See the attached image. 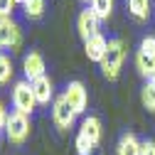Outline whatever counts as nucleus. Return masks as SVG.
I'll use <instances>...</instances> for the list:
<instances>
[{
    "mask_svg": "<svg viewBox=\"0 0 155 155\" xmlns=\"http://www.w3.org/2000/svg\"><path fill=\"white\" fill-rule=\"evenodd\" d=\"M153 10H155V0H153Z\"/></svg>",
    "mask_w": 155,
    "mask_h": 155,
    "instance_id": "393cba45",
    "label": "nucleus"
},
{
    "mask_svg": "<svg viewBox=\"0 0 155 155\" xmlns=\"http://www.w3.org/2000/svg\"><path fill=\"white\" fill-rule=\"evenodd\" d=\"M8 118H10V113H8L5 104L0 101V130H5V126H8Z\"/></svg>",
    "mask_w": 155,
    "mask_h": 155,
    "instance_id": "5701e85b",
    "label": "nucleus"
},
{
    "mask_svg": "<svg viewBox=\"0 0 155 155\" xmlns=\"http://www.w3.org/2000/svg\"><path fill=\"white\" fill-rule=\"evenodd\" d=\"M74 148H76V153H79V155H91V153H94V143L86 138V135H81V133H76Z\"/></svg>",
    "mask_w": 155,
    "mask_h": 155,
    "instance_id": "6ab92c4d",
    "label": "nucleus"
},
{
    "mask_svg": "<svg viewBox=\"0 0 155 155\" xmlns=\"http://www.w3.org/2000/svg\"><path fill=\"white\" fill-rule=\"evenodd\" d=\"M106 49H108V40H106L101 32L84 42V52L89 57V62H96V64H101V59L106 57Z\"/></svg>",
    "mask_w": 155,
    "mask_h": 155,
    "instance_id": "1a4fd4ad",
    "label": "nucleus"
},
{
    "mask_svg": "<svg viewBox=\"0 0 155 155\" xmlns=\"http://www.w3.org/2000/svg\"><path fill=\"white\" fill-rule=\"evenodd\" d=\"M128 57V49H126V42L118 40V37H113L108 40V49H106V57L101 59V74L106 76L108 81H116L121 76V69H123V62Z\"/></svg>",
    "mask_w": 155,
    "mask_h": 155,
    "instance_id": "f257e3e1",
    "label": "nucleus"
},
{
    "mask_svg": "<svg viewBox=\"0 0 155 155\" xmlns=\"http://www.w3.org/2000/svg\"><path fill=\"white\" fill-rule=\"evenodd\" d=\"M140 52L148 57H155V37H143L140 40Z\"/></svg>",
    "mask_w": 155,
    "mask_h": 155,
    "instance_id": "aec40b11",
    "label": "nucleus"
},
{
    "mask_svg": "<svg viewBox=\"0 0 155 155\" xmlns=\"http://www.w3.org/2000/svg\"><path fill=\"white\" fill-rule=\"evenodd\" d=\"M12 59H10V57L8 54H3V52H0V86H5L10 79H12Z\"/></svg>",
    "mask_w": 155,
    "mask_h": 155,
    "instance_id": "a211bd4d",
    "label": "nucleus"
},
{
    "mask_svg": "<svg viewBox=\"0 0 155 155\" xmlns=\"http://www.w3.org/2000/svg\"><path fill=\"white\" fill-rule=\"evenodd\" d=\"M153 10V0H128V12L135 17L138 22H145Z\"/></svg>",
    "mask_w": 155,
    "mask_h": 155,
    "instance_id": "4468645a",
    "label": "nucleus"
},
{
    "mask_svg": "<svg viewBox=\"0 0 155 155\" xmlns=\"http://www.w3.org/2000/svg\"><path fill=\"white\" fill-rule=\"evenodd\" d=\"M81 3H91V0H81Z\"/></svg>",
    "mask_w": 155,
    "mask_h": 155,
    "instance_id": "b1692460",
    "label": "nucleus"
},
{
    "mask_svg": "<svg viewBox=\"0 0 155 155\" xmlns=\"http://www.w3.org/2000/svg\"><path fill=\"white\" fill-rule=\"evenodd\" d=\"M5 138L15 145H22L30 138V116L12 111L8 118V126H5Z\"/></svg>",
    "mask_w": 155,
    "mask_h": 155,
    "instance_id": "20e7f679",
    "label": "nucleus"
},
{
    "mask_svg": "<svg viewBox=\"0 0 155 155\" xmlns=\"http://www.w3.org/2000/svg\"><path fill=\"white\" fill-rule=\"evenodd\" d=\"M45 59H42V54L40 52H30L25 54V59H22V71H25V79L27 81H35V79H40V76H45Z\"/></svg>",
    "mask_w": 155,
    "mask_h": 155,
    "instance_id": "6e6552de",
    "label": "nucleus"
},
{
    "mask_svg": "<svg viewBox=\"0 0 155 155\" xmlns=\"http://www.w3.org/2000/svg\"><path fill=\"white\" fill-rule=\"evenodd\" d=\"M153 84H155V79H153Z\"/></svg>",
    "mask_w": 155,
    "mask_h": 155,
    "instance_id": "a878e982",
    "label": "nucleus"
},
{
    "mask_svg": "<svg viewBox=\"0 0 155 155\" xmlns=\"http://www.w3.org/2000/svg\"><path fill=\"white\" fill-rule=\"evenodd\" d=\"M116 155H140V140L135 133H123L116 145Z\"/></svg>",
    "mask_w": 155,
    "mask_h": 155,
    "instance_id": "f8f14e48",
    "label": "nucleus"
},
{
    "mask_svg": "<svg viewBox=\"0 0 155 155\" xmlns=\"http://www.w3.org/2000/svg\"><path fill=\"white\" fill-rule=\"evenodd\" d=\"M32 84V91H35V99H37V106H49L52 96H54V86H52V79L45 74L40 79L30 81Z\"/></svg>",
    "mask_w": 155,
    "mask_h": 155,
    "instance_id": "9d476101",
    "label": "nucleus"
},
{
    "mask_svg": "<svg viewBox=\"0 0 155 155\" xmlns=\"http://www.w3.org/2000/svg\"><path fill=\"white\" fill-rule=\"evenodd\" d=\"M52 121H54V126L59 128V130H71V128H74L76 113H74L71 106L67 104L64 94H62V96H57V99L52 101Z\"/></svg>",
    "mask_w": 155,
    "mask_h": 155,
    "instance_id": "39448f33",
    "label": "nucleus"
},
{
    "mask_svg": "<svg viewBox=\"0 0 155 155\" xmlns=\"http://www.w3.org/2000/svg\"><path fill=\"white\" fill-rule=\"evenodd\" d=\"M140 101H143V106H145L150 113H155V84H153V81H145V84H143V89H140Z\"/></svg>",
    "mask_w": 155,
    "mask_h": 155,
    "instance_id": "dca6fc26",
    "label": "nucleus"
},
{
    "mask_svg": "<svg viewBox=\"0 0 155 155\" xmlns=\"http://www.w3.org/2000/svg\"><path fill=\"white\" fill-rule=\"evenodd\" d=\"M22 47V30L12 17H0V52H17Z\"/></svg>",
    "mask_w": 155,
    "mask_h": 155,
    "instance_id": "7ed1b4c3",
    "label": "nucleus"
},
{
    "mask_svg": "<svg viewBox=\"0 0 155 155\" xmlns=\"http://www.w3.org/2000/svg\"><path fill=\"white\" fill-rule=\"evenodd\" d=\"M15 0H0V17H12V10H15Z\"/></svg>",
    "mask_w": 155,
    "mask_h": 155,
    "instance_id": "412c9836",
    "label": "nucleus"
},
{
    "mask_svg": "<svg viewBox=\"0 0 155 155\" xmlns=\"http://www.w3.org/2000/svg\"><path fill=\"white\" fill-rule=\"evenodd\" d=\"M22 8H25V15L30 20H37V17L45 15V0H25Z\"/></svg>",
    "mask_w": 155,
    "mask_h": 155,
    "instance_id": "f3484780",
    "label": "nucleus"
},
{
    "mask_svg": "<svg viewBox=\"0 0 155 155\" xmlns=\"http://www.w3.org/2000/svg\"><path fill=\"white\" fill-rule=\"evenodd\" d=\"M89 8L96 12L99 20H108V17L113 15V0H91Z\"/></svg>",
    "mask_w": 155,
    "mask_h": 155,
    "instance_id": "2eb2a0df",
    "label": "nucleus"
},
{
    "mask_svg": "<svg viewBox=\"0 0 155 155\" xmlns=\"http://www.w3.org/2000/svg\"><path fill=\"white\" fill-rule=\"evenodd\" d=\"M76 30H79V37L86 42V40H91L94 35H99L101 20L96 17V12H94L91 8H84V10L79 12V17H76Z\"/></svg>",
    "mask_w": 155,
    "mask_h": 155,
    "instance_id": "0eeeda50",
    "label": "nucleus"
},
{
    "mask_svg": "<svg viewBox=\"0 0 155 155\" xmlns=\"http://www.w3.org/2000/svg\"><path fill=\"white\" fill-rule=\"evenodd\" d=\"M79 133L81 135H86V138L94 143V148L101 143V133H104V128H101V121L96 118V116H86V118L81 121V128H79Z\"/></svg>",
    "mask_w": 155,
    "mask_h": 155,
    "instance_id": "9b49d317",
    "label": "nucleus"
},
{
    "mask_svg": "<svg viewBox=\"0 0 155 155\" xmlns=\"http://www.w3.org/2000/svg\"><path fill=\"white\" fill-rule=\"evenodd\" d=\"M140 155H155V140H150V138L140 140Z\"/></svg>",
    "mask_w": 155,
    "mask_h": 155,
    "instance_id": "4be33fe9",
    "label": "nucleus"
},
{
    "mask_svg": "<svg viewBox=\"0 0 155 155\" xmlns=\"http://www.w3.org/2000/svg\"><path fill=\"white\" fill-rule=\"evenodd\" d=\"M64 99H67V104L71 106V111L76 116H81L89 106V94H86V86L81 81H69L67 89H64Z\"/></svg>",
    "mask_w": 155,
    "mask_h": 155,
    "instance_id": "423d86ee",
    "label": "nucleus"
},
{
    "mask_svg": "<svg viewBox=\"0 0 155 155\" xmlns=\"http://www.w3.org/2000/svg\"><path fill=\"white\" fill-rule=\"evenodd\" d=\"M12 106L17 113H25V116H32L35 108H37V99H35V91H32V84L27 79H20L12 84Z\"/></svg>",
    "mask_w": 155,
    "mask_h": 155,
    "instance_id": "f03ea898",
    "label": "nucleus"
},
{
    "mask_svg": "<svg viewBox=\"0 0 155 155\" xmlns=\"http://www.w3.org/2000/svg\"><path fill=\"white\" fill-rule=\"evenodd\" d=\"M135 69H138V74L145 81H153L155 79V57H148L138 49L135 52Z\"/></svg>",
    "mask_w": 155,
    "mask_h": 155,
    "instance_id": "ddd939ff",
    "label": "nucleus"
}]
</instances>
